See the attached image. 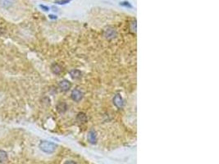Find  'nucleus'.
Segmentation results:
<instances>
[{
    "label": "nucleus",
    "mask_w": 219,
    "mask_h": 164,
    "mask_svg": "<svg viewBox=\"0 0 219 164\" xmlns=\"http://www.w3.org/2000/svg\"><path fill=\"white\" fill-rule=\"evenodd\" d=\"M40 149L46 153H52L56 150L57 145L50 141L43 140L40 143Z\"/></svg>",
    "instance_id": "nucleus-1"
},
{
    "label": "nucleus",
    "mask_w": 219,
    "mask_h": 164,
    "mask_svg": "<svg viewBox=\"0 0 219 164\" xmlns=\"http://www.w3.org/2000/svg\"><path fill=\"white\" fill-rule=\"evenodd\" d=\"M117 31H116V30L113 28H111V27H108V28H107L106 30L104 31V32H103V35H104L105 37L107 38V39H113V38H115L116 36H117Z\"/></svg>",
    "instance_id": "nucleus-2"
},
{
    "label": "nucleus",
    "mask_w": 219,
    "mask_h": 164,
    "mask_svg": "<svg viewBox=\"0 0 219 164\" xmlns=\"http://www.w3.org/2000/svg\"><path fill=\"white\" fill-rule=\"evenodd\" d=\"M72 98L75 102H80L82 98H83V93H82L80 89H74L72 92Z\"/></svg>",
    "instance_id": "nucleus-3"
},
{
    "label": "nucleus",
    "mask_w": 219,
    "mask_h": 164,
    "mask_svg": "<svg viewBox=\"0 0 219 164\" xmlns=\"http://www.w3.org/2000/svg\"><path fill=\"white\" fill-rule=\"evenodd\" d=\"M59 86L61 89V90H63V91H68V89L71 88V86H72V84H71V83L68 81V80H63L59 82Z\"/></svg>",
    "instance_id": "nucleus-4"
},
{
    "label": "nucleus",
    "mask_w": 219,
    "mask_h": 164,
    "mask_svg": "<svg viewBox=\"0 0 219 164\" xmlns=\"http://www.w3.org/2000/svg\"><path fill=\"white\" fill-rule=\"evenodd\" d=\"M113 103H114L115 106L119 108H122L124 105L123 99H122V98H121L120 94H116V95H115L114 98H113Z\"/></svg>",
    "instance_id": "nucleus-5"
},
{
    "label": "nucleus",
    "mask_w": 219,
    "mask_h": 164,
    "mask_svg": "<svg viewBox=\"0 0 219 164\" xmlns=\"http://www.w3.org/2000/svg\"><path fill=\"white\" fill-rule=\"evenodd\" d=\"M15 0H0V5L2 6L3 8H9L14 4Z\"/></svg>",
    "instance_id": "nucleus-6"
},
{
    "label": "nucleus",
    "mask_w": 219,
    "mask_h": 164,
    "mask_svg": "<svg viewBox=\"0 0 219 164\" xmlns=\"http://www.w3.org/2000/svg\"><path fill=\"white\" fill-rule=\"evenodd\" d=\"M51 70L54 74H55V75H59V74L63 71V67H62V66L59 65V64L54 63L52 65Z\"/></svg>",
    "instance_id": "nucleus-7"
},
{
    "label": "nucleus",
    "mask_w": 219,
    "mask_h": 164,
    "mask_svg": "<svg viewBox=\"0 0 219 164\" xmlns=\"http://www.w3.org/2000/svg\"><path fill=\"white\" fill-rule=\"evenodd\" d=\"M57 110L60 113H65L66 111L68 110V105H67V103H63V102H61V103H58V105H57Z\"/></svg>",
    "instance_id": "nucleus-8"
},
{
    "label": "nucleus",
    "mask_w": 219,
    "mask_h": 164,
    "mask_svg": "<svg viewBox=\"0 0 219 164\" xmlns=\"http://www.w3.org/2000/svg\"><path fill=\"white\" fill-rule=\"evenodd\" d=\"M87 116L85 113H79L77 114V122H80V123H85L87 122Z\"/></svg>",
    "instance_id": "nucleus-9"
},
{
    "label": "nucleus",
    "mask_w": 219,
    "mask_h": 164,
    "mask_svg": "<svg viewBox=\"0 0 219 164\" xmlns=\"http://www.w3.org/2000/svg\"><path fill=\"white\" fill-rule=\"evenodd\" d=\"M88 140L91 144L96 143V140H97V136H96V134L94 131H90V132H89Z\"/></svg>",
    "instance_id": "nucleus-10"
},
{
    "label": "nucleus",
    "mask_w": 219,
    "mask_h": 164,
    "mask_svg": "<svg viewBox=\"0 0 219 164\" xmlns=\"http://www.w3.org/2000/svg\"><path fill=\"white\" fill-rule=\"evenodd\" d=\"M70 76L73 79H79V78L81 77V72L79 70L74 69V70H72L70 71Z\"/></svg>",
    "instance_id": "nucleus-11"
},
{
    "label": "nucleus",
    "mask_w": 219,
    "mask_h": 164,
    "mask_svg": "<svg viewBox=\"0 0 219 164\" xmlns=\"http://www.w3.org/2000/svg\"><path fill=\"white\" fill-rule=\"evenodd\" d=\"M7 160V154L4 150L0 149V163L5 162Z\"/></svg>",
    "instance_id": "nucleus-12"
},
{
    "label": "nucleus",
    "mask_w": 219,
    "mask_h": 164,
    "mask_svg": "<svg viewBox=\"0 0 219 164\" xmlns=\"http://www.w3.org/2000/svg\"><path fill=\"white\" fill-rule=\"evenodd\" d=\"M121 5H122V6H125V7H131L132 6H131V4H130V2H121V3H120Z\"/></svg>",
    "instance_id": "nucleus-13"
},
{
    "label": "nucleus",
    "mask_w": 219,
    "mask_h": 164,
    "mask_svg": "<svg viewBox=\"0 0 219 164\" xmlns=\"http://www.w3.org/2000/svg\"><path fill=\"white\" fill-rule=\"evenodd\" d=\"M71 0H63V1H59V2H58V3H59V4H66V3H68Z\"/></svg>",
    "instance_id": "nucleus-14"
},
{
    "label": "nucleus",
    "mask_w": 219,
    "mask_h": 164,
    "mask_svg": "<svg viewBox=\"0 0 219 164\" xmlns=\"http://www.w3.org/2000/svg\"><path fill=\"white\" fill-rule=\"evenodd\" d=\"M40 7L41 8H43L44 9V11H49V8L48 7H45V6H44V5H40Z\"/></svg>",
    "instance_id": "nucleus-15"
},
{
    "label": "nucleus",
    "mask_w": 219,
    "mask_h": 164,
    "mask_svg": "<svg viewBox=\"0 0 219 164\" xmlns=\"http://www.w3.org/2000/svg\"><path fill=\"white\" fill-rule=\"evenodd\" d=\"M65 164H77V162H73V161H68V162H66Z\"/></svg>",
    "instance_id": "nucleus-16"
},
{
    "label": "nucleus",
    "mask_w": 219,
    "mask_h": 164,
    "mask_svg": "<svg viewBox=\"0 0 219 164\" xmlns=\"http://www.w3.org/2000/svg\"><path fill=\"white\" fill-rule=\"evenodd\" d=\"M49 17H50V18H52V19H56L57 18L56 16H53V15H50V16H49Z\"/></svg>",
    "instance_id": "nucleus-17"
}]
</instances>
